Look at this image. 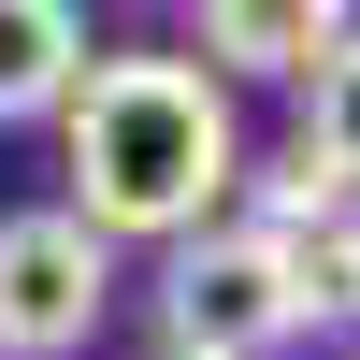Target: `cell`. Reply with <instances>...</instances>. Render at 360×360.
<instances>
[{
  "label": "cell",
  "mask_w": 360,
  "mask_h": 360,
  "mask_svg": "<svg viewBox=\"0 0 360 360\" xmlns=\"http://www.w3.org/2000/svg\"><path fill=\"white\" fill-rule=\"evenodd\" d=\"M159 332H173V360H274L288 332H303L288 245H274L259 217L188 231V245H173V274H159Z\"/></svg>",
  "instance_id": "cell-2"
},
{
  "label": "cell",
  "mask_w": 360,
  "mask_h": 360,
  "mask_svg": "<svg viewBox=\"0 0 360 360\" xmlns=\"http://www.w3.org/2000/svg\"><path fill=\"white\" fill-rule=\"evenodd\" d=\"M360 29L332 0H217L202 15V58H231V72H332Z\"/></svg>",
  "instance_id": "cell-4"
},
{
  "label": "cell",
  "mask_w": 360,
  "mask_h": 360,
  "mask_svg": "<svg viewBox=\"0 0 360 360\" xmlns=\"http://www.w3.org/2000/svg\"><path fill=\"white\" fill-rule=\"evenodd\" d=\"M58 144H72V217L101 245H188L245 173L231 86L202 58H101L58 115Z\"/></svg>",
  "instance_id": "cell-1"
},
{
  "label": "cell",
  "mask_w": 360,
  "mask_h": 360,
  "mask_svg": "<svg viewBox=\"0 0 360 360\" xmlns=\"http://www.w3.org/2000/svg\"><path fill=\"white\" fill-rule=\"evenodd\" d=\"M86 72H101V58H86L72 0H0V115H72Z\"/></svg>",
  "instance_id": "cell-5"
},
{
  "label": "cell",
  "mask_w": 360,
  "mask_h": 360,
  "mask_svg": "<svg viewBox=\"0 0 360 360\" xmlns=\"http://www.w3.org/2000/svg\"><path fill=\"white\" fill-rule=\"evenodd\" d=\"M288 245V288H303V332H360V202H303V217H259Z\"/></svg>",
  "instance_id": "cell-6"
},
{
  "label": "cell",
  "mask_w": 360,
  "mask_h": 360,
  "mask_svg": "<svg viewBox=\"0 0 360 360\" xmlns=\"http://www.w3.org/2000/svg\"><path fill=\"white\" fill-rule=\"evenodd\" d=\"M303 159L332 173V188L360 202V44L332 58V72H317V115H303Z\"/></svg>",
  "instance_id": "cell-7"
},
{
  "label": "cell",
  "mask_w": 360,
  "mask_h": 360,
  "mask_svg": "<svg viewBox=\"0 0 360 360\" xmlns=\"http://www.w3.org/2000/svg\"><path fill=\"white\" fill-rule=\"evenodd\" d=\"M115 303V245L58 202V217H0V360H72Z\"/></svg>",
  "instance_id": "cell-3"
}]
</instances>
